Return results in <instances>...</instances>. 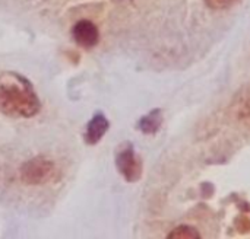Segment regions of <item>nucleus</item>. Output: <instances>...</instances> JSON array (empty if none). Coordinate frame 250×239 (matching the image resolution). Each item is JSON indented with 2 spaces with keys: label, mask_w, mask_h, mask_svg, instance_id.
<instances>
[{
  "label": "nucleus",
  "mask_w": 250,
  "mask_h": 239,
  "mask_svg": "<svg viewBox=\"0 0 250 239\" xmlns=\"http://www.w3.org/2000/svg\"><path fill=\"white\" fill-rule=\"evenodd\" d=\"M41 102L32 83L19 73L0 74V112L15 118H29L38 114Z\"/></svg>",
  "instance_id": "obj_1"
},
{
  "label": "nucleus",
  "mask_w": 250,
  "mask_h": 239,
  "mask_svg": "<svg viewBox=\"0 0 250 239\" xmlns=\"http://www.w3.org/2000/svg\"><path fill=\"white\" fill-rule=\"evenodd\" d=\"M56 172L54 164L45 156H35L25 162L21 168V178L25 184L41 185L48 183Z\"/></svg>",
  "instance_id": "obj_2"
},
{
  "label": "nucleus",
  "mask_w": 250,
  "mask_h": 239,
  "mask_svg": "<svg viewBox=\"0 0 250 239\" xmlns=\"http://www.w3.org/2000/svg\"><path fill=\"white\" fill-rule=\"evenodd\" d=\"M116 166L120 171V174L125 177L126 181L135 183L141 178L142 174V164L138 159L133 147L129 145L125 149H122L116 156Z\"/></svg>",
  "instance_id": "obj_3"
},
{
  "label": "nucleus",
  "mask_w": 250,
  "mask_h": 239,
  "mask_svg": "<svg viewBox=\"0 0 250 239\" xmlns=\"http://www.w3.org/2000/svg\"><path fill=\"white\" fill-rule=\"evenodd\" d=\"M72 35H73L75 42L83 48L95 47L100 39V32H98L97 25L86 19L75 23V26L72 28Z\"/></svg>",
  "instance_id": "obj_4"
},
{
  "label": "nucleus",
  "mask_w": 250,
  "mask_h": 239,
  "mask_svg": "<svg viewBox=\"0 0 250 239\" xmlns=\"http://www.w3.org/2000/svg\"><path fill=\"white\" fill-rule=\"evenodd\" d=\"M108 127H110V123H108L107 117L103 115L101 112L95 114L91 118V121L88 123V126H86L85 142L88 145H97L104 137V134L107 133Z\"/></svg>",
  "instance_id": "obj_5"
},
{
  "label": "nucleus",
  "mask_w": 250,
  "mask_h": 239,
  "mask_svg": "<svg viewBox=\"0 0 250 239\" xmlns=\"http://www.w3.org/2000/svg\"><path fill=\"white\" fill-rule=\"evenodd\" d=\"M161 126V112L158 110L152 111L151 114H148L146 117H144L139 121V129L145 133V134H152L155 133Z\"/></svg>",
  "instance_id": "obj_6"
},
{
  "label": "nucleus",
  "mask_w": 250,
  "mask_h": 239,
  "mask_svg": "<svg viewBox=\"0 0 250 239\" xmlns=\"http://www.w3.org/2000/svg\"><path fill=\"white\" fill-rule=\"evenodd\" d=\"M168 238L198 239V238H201V234H199V232H198L195 228H192V226H188V225H183V226H177L176 229H173V231L168 234Z\"/></svg>",
  "instance_id": "obj_7"
},
{
  "label": "nucleus",
  "mask_w": 250,
  "mask_h": 239,
  "mask_svg": "<svg viewBox=\"0 0 250 239\" xmlns=\"http://www.w3.org/2000/svg\"><path fill=\"white\" fill-rule=\"evenodd\" d=\"M250 115V86L245 91V93L240 98L239 104V117H249Z\"/></svg>",
  "instance_id": "obj_8"
},
{
  "label": "nucleus",
  "mask_w": 250,
  "mask_h": 239,
  "mask_svg": "<svg viewBox=\"0 0 250 239\" xmlns=\"http://www.w3.org/2000/svg\"><path fill=\"white\" fill-rule=\"evenodd\" d=\"M211 9H227L237 0H205Z\"/></svg>",
  "instance_id": "obj_9"
}]
</instances>
